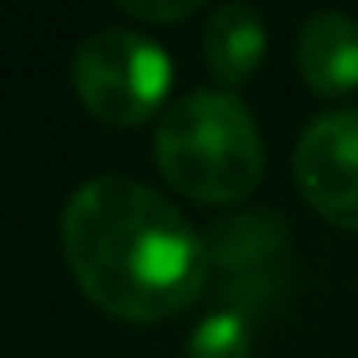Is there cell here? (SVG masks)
Returning a JSON list of instances; mask_svg holds the SVG:
<instances>
[{"mask_svg":"<svg viewBox=\"0 0 358 358\" xmlns=\"http://www.w3.org/2000/svg\"><path fill=\"white\" fill-rule=\"evenodd\" d=\"M249 320L232 308L211 312L207 320H199V329L190 333L186 358H249Z\"/></svg>","mask_w":358,"mask_h":358,"instance_id":"ba28073f","label":"cell"},{"mask_svg":"<svg viewBox=\"0 0 358 358\" xmlns=\"http://www.w3.org/2000/svg\"><path fill=\"white\" fill-rule=\"evenodd\" d=\"M64 257L80 291L122 320H164L190 308L211 257L190 220L131 177H93L64 207Z\"/></svg>","mask_w":358,"mask_h":358,"instance_id":"6da1fadb","label":"cell"},{"mask_svg":"<svg viewBox=\"0 0 358 358\" xmlns=\"http://www.w3.org/2000/svg\"><path fill=\"white\" fill-rule=\"evenodd\" d=\"M295 64L308 89L320 97H341L358 89V26L345 13H316L303 22L295 43Z\"/></svg>","mask_w":358,"mask_h":358,"instance_id":"5b68a950","label":"cell"},{"mask_svg":"<svg viewBox=\"0 0 358 358\" xmlns=\"http://www.w3.org/2000/svg\"><path fill=\"white\" fill-rule=\"evenodd\" d=\"M295 186L329 224L358 232V110L320 114L299 135Z\"/></svg>","mask_w":358,"mask_h":358,"instance_id":"277c9868","label":"cell"},{"mask_svg":"<svg viewBox=\"0 0 358 358\" xmlns=\"http://www.w3.org/2000/svg\"><path fill=\"white\" fill-rule=\"evenodd\" d=\"M282 253V224L270 215H241L211 232L207 257L228 274H262Z\"/></svg>","mask_w":358,"mask_h":358,"instance_id":"52a82bcc","label":"cell"},{"mask_svg":"<svg viewBox=\"0 0 358 358\" xmlns=\"http://www.w3.org/2000/svg\"><path fill=\"white\" fill-rule=\"evenodd\" d=\"M156 164L186 199L236 203L262 182V135L253 114L220 89L173 101L156 127Z\"/></svg>","mask_w":358,"mask_h":358,"instance_id":"7a4b0ae2","label":"cell"},{"mask_svg":"<svg viewBox=\"0 0 358 358\" xmlns=\"http://www.w3.org/2000/svg\"><path fill=\"white\" fill-rule=\"evenodd\" d=\"M72 80L85 110L110 127H135L156 114L173 85V64L160 43L139 30L110 26L76 47Z\"/></svg>","mask_w":358,"mask_h":358,"instance_id":"3957f363","label":"cell"},{"mask_svg":"<svg viewBox=\"0 0 358 358\" xmlns=\"http://www.w3.org/2000/svg\"><path fill=\"white\" fill-rule=\"evenodd\" d=\"M203 55L220 85H245L266 55V26L249 5H220L203 30Z\"/></svg>","mask_w":358,"mask_h":358,"instance_id":"8992f818","label":"cell"},{"mask_svg":"<svg viewBox=\"0 0 358 358\" xmlns=\"http://www.w3.org/2000/svg\"><path fill=\"white\" fill-rule=\"evenodd\" d=\"M122 13L139 17V22H177L199 9V0H118Z\"/></svg>","mask_w":358,"mask_h":358,"instance_id":"9c48e42d","label":"cell"}]
</instances>
